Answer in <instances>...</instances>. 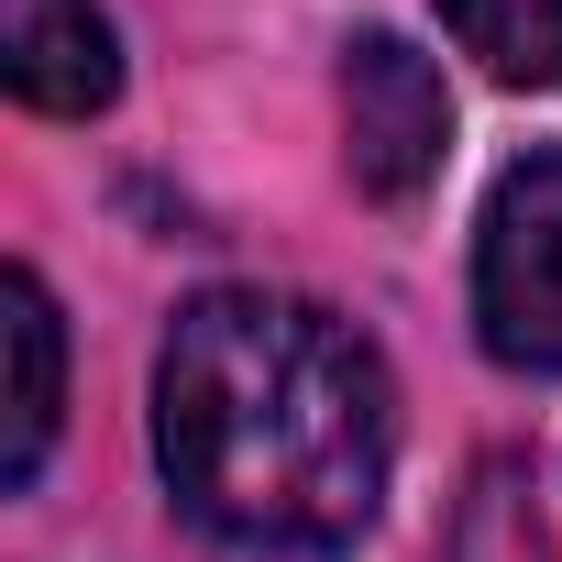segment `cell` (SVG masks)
<instances>
[{"instance_id": "3", "label": "cell", "mask_w": 562, "mask_h": 562, "mask_svg": "<svg viewBox=\"0 0 562 562\" xmlns=\"http://www.w3.org/2000/svg\"><path fill=\"white\" fill-rule=\"evenodd\" d=\"M452 144V89L419 45L397 34H353L342 45V166L364 199H419L441 177Z\"/></svg>"}, {"instance_id": "2", "label": "cell", "mask_w": 562, "mask_h": 562, "mask_svg": "<svg viewBox=\"0 0 562 562\" xmlns=\"http://www.w3.org/2000/svg\"><path fill=\"white\" fill-rule=\"evenodd\" d=\"M474 331L518 375H562V155H529L485 188L474 221Z\"/></svg>"}, {"instance_id": "6", "label": "cell", "mask_w": 562, "mask_h": 562, "mask_svg": "<svg viewBox=\"0 0 562 562\" xmlns=\"http://www.w3.org/2000/svg\"><path fill=\"white\" fill-rule=\"evenodd\" d=\"M452 45L507 89H562V0H441Z\"/></svg>"}, {"instance_id": "4", "label": "cell", "mask_w": 562, "mask_h": 562, "mask_svg": "<svg viewBox=\"0 0 562 562\" xmlns=\"http://www.w3.org/2000/svg\"><path fill=\"white\" fill-rule=\"evenodd\" d=\"M0 78L34 111H100L122 89V45L100 0H0Z\"/></svg>"}, {"instance_id": "5", "label": "cell", "mask_w": 562, "mask_h": 562, "mask_svg": "<svg viewBox=\"0 0 562 562\" xmlns=\"http://www.w3.org/2000/svg\"><path fill=\"white\" fill-rule=\"evenodd\" d=\"M0 331H12V452H0V474L34 485L45 474V441H56V408H67V331H56V299L45 276L12 265V288H0Z\"/></svg>"}, {"instance_id": "1", "label": "cell", "mask_w": 562, "mask_h": 562, "mask_svg": "<svg viewBox=\"0 0 562 562\" xmlns=\"http://www.w3.org/2000/svg\"><path fill=\"white\" fill-rule=\"evenodd\" d=\"M386 364L288 288H199L155 353V463L232 551H342L386 496Z\"/></svg>"}]
</instances>
